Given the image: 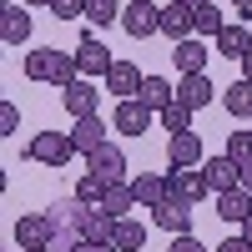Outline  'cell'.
Segmentation results:
<instances>
[{
  "mask_svg": "<svg viewBox=\"0 0 252 252\" xmlns=\"http://www.w3.org/2000/svg\"><path fill=\"white\" fill-rule=\"evenodd\" d=\"M26 157L31 161H40V166H66L71 157H76V146H71V131H35L31 141H26Z\"/></svg>",
  "mask_w": 252,
  "mask_h": 252,
  "instance_id": "1",
  "label": "cell"
},
{
  "mask_svg": "<svg viewBox=\"0 0 252 252\" xmlns=\"http://www.w3.org/2000/svg\"><path fill=\"white\" fill-rule=\"evenodd\" d=\"M91 207L86 202H76V197H61L46 207V222H51V237H71V242H86L81 237V222H86Z\"/></svg>",
  "mask_w": 252,
  "mask_h": 252,
  "instance_id": "2",
  "label": "cell"
},
{
  "mask_svg": "<svg viewBox=\"0 0 252 252\" xmlns=\"http://www.w3.org/2000/svg\"><path fill=\"white\" fill-rule=\"evenodd\" d=\"M121 31L131 35V40L161 35V5H152V0H131V5H121Z\"/></svg>",
  "mask_w": 252,
  "mask_h": 252,
  "instance_id": "3",
  "label": "cell"
},
{
  "mask_svg": "<svg viewBox=\"0 0 252 252\" xmlns=\"http://www.w3.org/2000/svg\"><path fill=\"white\" fill-rule=\"evenodd\" d=\"M76 66H81V81H101L111 66H116V56L106 51V40H96L91 31L81 35V46H76Z\"/></svg>",
  "mask_w": 252,
  "mask_h": 252,
  "instance_id": "4",
  "label": "cell"
},
{
  "mask_svg": "<svg viewBox=\"0 0 252 252\" xmlns=\"http://www.w3.org/2000/svg\"><path fill=\"white\" fill-rule=\"evenodd\" d=\"M166 197H177V202H202V197H212V187H207V177L197 172V166H172V172H166Z\"/></svg>",
  "mask_w": 252,
  "mask_h": 252,
  "instance_id": "5",
  "label": "cell"
},
{
  "mask_svg": "<svg viewBox=\"0 0 252 252\" xmlns=\"http://www.w3.org/2000/svg\"><path fill=\"white\" fill-rule=\"evenodd\" d=\"M202 177H207V187H212V197H222V192H237V187H242V166L222 152V157L202 161Z\"/></svg>",
  "mask_w": 252,
  "mask_h": 252,
  "instance_id": "6",
  "label": "cell"
},
{
  "mask_svg": "<svg viewBox=\"0 0 252 252\" xmlns=\"http://www.w3.org/2000/svg\"><path fill=\"white\" fill-rule=\"evenodd\" d=\"M15 247L20 252H46L51 247V222H46V212H26L15 222Z\"/></svg>",
  "mask_w": 252,
  "mask_h": 252,
  "instance_id": "7",
  "label": "cell"
},
{
  "mask_svg": "<svg viewBox=\"0 0 252 252\" xmlns=\"http://www.w3.org/2000/svg\"><path fill=\"white\" fill-rule=\"evenodd\" d=\"M86 172H91V177H101L106 187H111V182H126V152L106 141L101 152H91V157H86Z\"/></svg>",
  "mask_w": 252,
  "mask_h": 252,
  "instance_id": "8",
  "label": "cell"
},
{
  "mask_svg": "<svg viewBox=\"0 0 252 252\" xmlns=\"http://www.w3.org/2000/svg\"><path fill=\"white\" fill-rule=\"evenodd\" d=\"M61 101H66V111L76 121H86V116H101V91H96V81H76V86L61 91Z\"/></svg>",
  "mask_w": 252,
  "mask_h": 252,
  "instance_id": "9",
  "label": "cell"
},
{
  "mask_svg": "<svg viewBox=\"0 0 252 252\" xmlns=\"http://www.w3.org/2000/svg\"><path fill=\"white\" fill-rule=\"evenodd\" d=\"M152 106H141V101L131 96V101H116V116H111V126H116V131L121 136H141L146 131V126H152Z\"/></svg>",
  "mask_w": 252,
  "mask_h": 252,
  "instance_id": "10",
  "label": "cell"
},
{
  "mask_svg": "<svg viewBox=\"0 0 252 252\" xmlns=\"http://www.w3.org/2000/svg\"><path fill=\"white\" fill-rule=\"evenodd\" d=\"M157 227H166V232H172V237H187V232H192V202H177V197H166L161 207H157Z\"/></svg>",
  "mask_w": 252,
  "mask_h": 252,
  "instance_id": "11",
  "label": "cell"
},
{
  "mask_svg": "<svg viewBox=\"0 0 252 252\" xmlns=\"http://www.w3.org/2000/svg\"><path fill=\"white\" fill-rule=\"evenodd\" d=\"M71 146H76V157H91L106 146V121L101 116H86V121H76L71 126Z\"/></svg>",
  "mask_w": 252,
  "mask_h": 252,
  "instance_id": "12",
  "label": "cell"
},
{
  "mask_svg": "<svg viewBox=\"0 0 252 252\" xmlns=\"http://www.w3.org/2000/svg\"><path fill=\"white\" fill-rule=\"evenodd\" d=\"M141 81H146V76L131 66V61H116V66L106 71V91H111L116 101H131V96L141 91Z\"/></svg>",
  "mask_w": 252,
  "mask_h": 252,
  "instance_id": "13",
  "label": "cell"
},
{
  "mask_svg": "<svg viewBox=\"0 0 252 252\" xmlns=\"http://www.w3.org/2000/svg\"><path fill=\"white\" fill-rule=\"evenodd\" d=\"M0 40H5V46H26V40H31L26 5H0Z\"/></svg>",
  "mask_w": 252,
  "mask_h": 252,
  "instance_id": "14",
  "label": "cell"
},
{
  "mask_svg": "<svg viewBox=\"0 0 252 252\" xmlns=\"http://www.w3.org/2000/svg\"><path fill=\"white\" fill-rule=\"evenodd\" d=\"M207 56H212V51L192 35V40H182V46H172V66H177L182 76H202V71H207Z\"/></svg>",
  "mask_w": 252,
  "mask_h": 252,
  "instance_id": "15",
  "label": "cell"
},
{
  "mask_svg": "<svg viewBox=\"0 0 252 252\" xmlns=\"http://www.w3.org/2000/svg\"><path fill=\"white\" fill-rule=\"evenodd\" d=\"M166 161H172L177 172H182V166H202V136L197 131L172 136V141H166Z\"/></svg>",
  "mask_w": 252,
  "mask_h": 252,
  "instance_id": "16",
  "label": "cell"
},
{
  "mask_svg": "<svg viewBox=\"0 0 252 252\" xmlns=\"http://www.w3.org/2000/svg\"><path fill=\"white\" fill-rule=\"evenodd\" d=\"M131 192H136V207H141V212H157V207L166 202V177L141 172V177H131Z\"/></svg>",
  "mask_w": 252,
  "mask_h": 252,
  "instance_id": "17",
  "label": "cell"
},
{
  "mask_svg": "<svg viewBox=\"0 0 252 252\" xmlns=\"http://www.w3.org/2000/svg\"><path fill=\"white\" fill-rule=\"evenodd\" d=\"M212 96H217V86L207 81V71H202V76H182V86H177V101H182V106H192V111L212 106Z\"/></svg>",
  "mask_w": 252,
  "mask_h": 252,
  "instance_id": "18",
  "label": "cell"
},
{
  "mask_svg": "<svg viewBox=\"0 0 252 252\" xmlns=\"http://www.w3.org/2000/svg\"><path fill=\"white\" fill-rule=\"evenodd\" d=\"M161 35L172 40V46H182V40H192V35H197V15H192V10H182V5L161 10Z\"/></svg>",
  "mask_w": 252,
  "mask_h": 252,
  "instance_id": "19",
  "label": "cell"
},
{
  "mask_svg": "<svg viewBox=\"0 0 252 252\" xmlns=\"http://www.w3.org/2000/svg\"><path fill=\"white\" fill-rule=\"evenodd\" d=\"M212 46H217V51H222L227 61H242V56L252 51V31L242 26V20H227V31H222V35L212 40Z\"/></svg>",
  "mask_w": 252,
  "mask_h": 252,
  "instance_id": "20",
  "label": "cell"
},
{
  "mask_svg": "<svg viewBox=\"0 0 252 252\" xmlns=\"http://www.w3.org/2000/svg\"><path fill=\"white\" fill-rule=\"evenodd\" d=\"M136 101H141V106H152V111L161 116V111L177 101V86H172V81H161V76H146L141 91H136Z\"/></svg>",
  "mask_w": 252,
  "mask_h": 252,
  "instance_id": "21",
  "label": "cell"
},
{
  "mask_svg": "<svg viewBox=\"0 0 252 252\" xmlns=\"http://www.w3.org/2000/svg\"><path fill=\"white\" fill-rule=\"evenodd\" d=\"M101 212H106V217H131L136 212V192H131V182H111L106 187V202H101Z\"/></svg>",
  "mask_w": 252,
  "mask_h": 252,
  "instance_id": "22",
  "label": "cell"
},
{
  "mask_svg": "<svg viewBox=\"0 0 252 252\" xmlns=\"http://www.w3.org/2000/svg\"><path fill=\"white\" fill-rule=\"evenodd\" d=\"M56 66H61V51H51V46L26 51V81H56Z\"/></svg>",
  "mask_w": 252,
  "mask_h": 252,
  "instance_id": "23",
  "label": "cell"
},
{
  "mask_svg": "<svg viewBox=\"0 0 252 252\" xmlns=\"http://www.w3.org/2000/svg\"><path fill=\"white\" fill-rule=\"evenodd\" d=\"M217 217L242 227V222L252 217V192H242V187H237V192H222V197H217Z\"/></svg>",
  "mask_w": 252,
  "mask_h": 252,
  "instance_id": "24",
  "label": "cell"
},
{
  "mask_svg": "<svg viewBox=\"0 0 252 252\" xmlns=\"http://www.w3.org/2000/svg\"><path fill=\"white\" fill-rule=\"evenodd\" d=\"M222 106L232 111V116H242V121H252V81H232V86H222Z\"/></svg>",
  "mask_w": 252,
  "mask_h": 252,
  "instance_id": "25",
  "label": "cell"
},
{
  "mask_svg": "<svg viewBox=\"0 0 252 252\" xmlns=\"http://www.w3.org/2000/svg\"><path fill=\"white\" fill-rule=\"evenodd\" d=\"M81 237H86V242H111L116 237V217H106L101 207H91L86 222H81Z\"/></svg>",
  "mask_w": 252,
  "mask_h": 252,
  "instance_id": "26",
  "label": "cell"
},
{
  "mask_svg": "<svg viewBox=\"0 0 252 252\" xmlns=\"http://www.w3.org/2000/svg\"><path fill=\"white\" fill-rule=\"evenodd\" d=\"M111 242H116L121 252H141V247H146V222H136V217H121Z\"/></svg>",
  "mask_w": 252,
  "mask_h": 252,
  "instance_id": "27",
  "label": "cell"
},
{
  "mask_svg": "<svg viewBox=\"0 0 252 252\" xmlns=\"http://www.w3.org/2000/svg\"><path fill=\"white\" fill-rule=\"evenodd\" d=\"M157 121H161L166 131H172V136H182V131H192V106H182V101H172V106H166V111H161Z\"/></svg>",
  "mask_w": 252,
  "mask_h": 252,
  "instance_id": "28",
  "label": "cell"
},
{
  "mask_svg": "<svg viewBox=\"0 0 252 252\" xmlns=\"http://www.w3.org/2000/svg\"><path fill=\"white\" fill-rule=\"evenodd\" d=\"M86 20L106 31V26H116V20H121V5H116V0H86Z\"/></svg>",
  "mask_w": 252,
  "mask_h": 252,
  "instance_id": "29",
  "label": "cell"
},
{
  "mask_svg": "<svg viewBox=\"0 0 252 252\" xmlns=\"http://www.w3.org/2000/svg\"><path fill=\"white\" fill-rule=\"evenodd\" d=\"M71 197H76V202H86V207H101V202H106V182L86 172V177L76 182V192H71Z\"/></svg>",
  "mask_w": 252,
  "mask_h": 252,
  "instance_id": "30",
  "label": "cell"
},
{
  "mask_svg": "<svg viewBox=\"0 0 252 252\" xmlns=\"http://www.w3.org/2000/svg\"><path fill=\"white\" fill-rule=\"evenodd\" d=\"M192 15H197V35H207V40H217V35L227 31V20H222L217 5H202V10H192Z\"/></svg>",
  "mask_w": 252,
  "mask_h": 252,
  "instance_id": "31",
  "label": "cell"
},
{
  "mask_svg": "<svg viewBox=\"0 0 252 252\" xmlns=\"http://www.w3.org/2000/svg\"><path fill=\"white\" fill-rule=\"evenodd\" d=\"M222 152L232 157L237 166H247V161H252V126H247V131H232V136H227V146H222Z\"/></svg>",
  "mask_w": 252,
  "mask_h": 252,
  "instance_id": "32",
  "label": "cell"
},
{
  "mask_svg": "<svg viewBox=\"0 0 252 252\" xmlns=\"http://www.w3.org/2000/svg\"><path fill=\"white\" fill-rule=\"evenodd\" d=\"M56 20H76V15H86V0H51L46 5Z\"/></svg>",
  "mask_w": 252,
  "mask_h": 252,
  "instance_id": "33",
  "label": "cell"
},
{
  "mask_svg": "<svg viewBox=\"0 0 252 252\" xmlns=\"http://www.w3.org/2000/svg\"><path fill=\"white\" fill-rule=\"evenodd\" d=\"M20 131V111H15V101H5L0 106V136H15Z\"/></svg>",
  "mask_w": 252,
  "mask_h": 252,
  "instance_id": "34",
  "label": "cell"
},
{
  "mask_svg": "<svg viewBox=\"0 0 252 252\" xmlns=\"http://www.w3.org/2000/svg\"><path fill=\"white\" fill-rule=\"evenodd\" d=\"M166 252H207V247H202L192 232H187V237H172V247H166Z\"/></svg>",
  "mask_w": 252,
  "mask_h": 252,
  "instance_id": "35",
  "label": "cell"
},
{
  "mask_svg": "<svg viewBox=\"0 0 252 252\" xmlns=\"http://www.w3.org/2000/svg\"><path fill=\"white\" fill-rule=\"evenodd\" d=\"M217 252H252V242H247V237H227Z\"/></svg>",
  "mask_w": 252,
  "mask_h": 252,
  "instance_id": "36",
  "label": "cell"
},
{
  "mask_svg": "<svg viewBox=\"0 0 252 252\" xmlns=\"http://www.w3.org/2000/svg\"><path fill=\"white\" fill-rule=\"evenodd\" d=\"M76 252H121V247H116V242H81Z\"/></svg>",
  "mask_w": 252,
  "mask_h": 252,
  "instance_id": "37",
  "label": "cell"
},
{
  "mask_svg": "<svg viewBox=\"0 0 252 252\" xmlns=\"http://www.w3.org/2000/svg\"><path fill=\"white\" fill-rule=\"evenodd\" d=\"M232 10H237V20L247 26V20H252V0H232Z\"/></svg>",
  "mask_w": 252,
  "mask_h": 252,
  "instance_id": "38",
  "label": "cell"
},
{
  "mask_svg": "<svg viewBox=\"0 0 252 252\" xmlns=\"http://www.w3.org/2000/svg\"><path fill=\"white\" fill-rule=\"evenodd\" d=\"M172 5H182V10H202V5H212V0H172Z\"/></svg>",
  "mask_w": 252,
  "mask_h": 252,
  "instance_id": "39",
  "label": "cell"
},
{
  "mask_svg": "<svg viewBox=\"0 0 252 252\" xmlns=\"http://www.w3.org/2000/svg\"><path fill=\"white\" fill-rule=\"evenodd\" d=\"M242 192H252V161L242 166Z\"/></svg>",
  "mask_w": 252,
  "mask_h": 252,
  "instance_id": "40",
  "label": "cell"
},
{
  "mask_svg": "<svg viewBox=\"0 0 252 252\" xmlns=\"http://www.w3.org/2000/svg\"><path fill=\"white\" fill-rule=\"evenodd\" d=\"M242 81H252V51L242 56Z\"/></svg>",
  "mask_w": 252,
  "mask_h": 252,
  "instance_id": "41",
  "label": "cell"
},
{
  "mask_svg": "<svg viewBox=\"0 0 252 252\" xmlns=\"http://www.w3.org/2000/svg\"><path fill=\"white\" fill-rule=\"evenodd\" d=\"M242 237H247V242H252V217H247V222H242Z\"/></svg>",
  "mask_w": 252,
  "mask_h": 252,
  "instance_id": "42",
  "label": "cell"
},
{
  "mask_svg": "<svg viewBox=\"0 0 252 252\" xmlns=\"http://www.w3.org/2000/svg\"><path fill=\"white\" fill-rule=\"evenodd\" d=\"M20 5H51V0H20Z\"/></svg>",
  "mask_w": 252,
  "mask_h": 252,
  "instance_id": "43",
  "label": "cell"
}]
</instances>
